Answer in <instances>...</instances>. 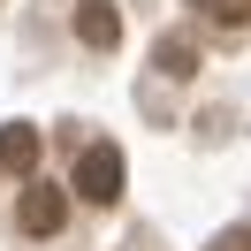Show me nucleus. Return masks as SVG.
Masks as SVG:
<instances>
[{
    "mask_svg": "<svg viewBox=\"0 0 251 251\" xmlns=\"http://www.w3.org/2000/svg\"><path fill=\"white\" fill-rule=\"evenodd\" d=\"M76 198H92V205H114V198H122V152H114V145H84Z\"/></svg>",
    "mask_w": 251,
    "mask_h": 251,
    "instance_id": "1",
    "label": "nucleus"
},
{
    "mask_svg": "<svg viewBox=\"0 0 251 251\" xmlns=\"http://www.w3.org/2000/svg\"><path fill=\"white\" fill-rule=\"evenodd\" d=\"M69 221V190L61 183H23V198H16V228L23 236H53Z\"/></svg>",
    "mask_w": 251,
    "mask_h": 251,
    "instance_id": "2",
    "label": "nucleus"
},
{
    "mask_svg": "<svg viewBox=\"0 0 251 251\" xmlns=\"http://www.w3.org/2000/svg\"><path fill=\"white\" fill-rule=\"evenodd\" d=\"M76 38L92 53H114V38H122V8L114 0H76Z\"/></svg>",
    "mask_w": 251,
    "mask_h": 251,
    "instance_id": "3",
    "label": "nucleus"
},
{
    "mask_svg": "<svg viewBox=\"0 0 251 251\" xmlns=\"http://www.w3.org/2000/svg\"><path fill=\"white\" fill-rule=\"evenodd\" d=\"M38 152H46V145H38L31 122H8V129H0V168H8V175H31Z\"/></svg>",
    "mask_w": 251,
    "mask_h": 251,
    "instance_id": "4",
    "label": "nucleus"
},
{
    "mask_svg": "<svg viewBox=\"0 0 251 251\" xmlns=\"http://www.w3.org/2000/svg\"><path fill=\"white\" fill-rule=\"evenodd\" d=\"M152 69H160V76H198V38L168 31V38L152 46Z\"/></svg>",
    "mask_w": 251,
    "mask_h": 251,
    "instance_id": "5",
    "label": "nucleus"
},
{
    "mask_svg": "<svg viewBox=\"0 0 251 251\" xmlns=\"http://www.w3.org/2000/svg\"><path fill=\"white\" fill-rule=\"evenodd\" d=\"M190 8H205V16L228 23V31H236V23H251V0H190Z\"/></svg>",
    "mask_w": 251,
    "mask_h": 251,
    "instance_id": "6",
    "label": "nucleus"
},
{
    "mask_svg": "<svg viewBox=\"0 0 251 251\" xmlns=\"http://www.w3.org/2000/svg\"><path fill=\"white\" fill-rule=\"evenodd\" d=\"M205 251H251V228H221V236H213Z\"/></svg>",
    "mask_w": 251,
    "mask_h": 251,
    "instance_id": "7",
    "label": "nucleus"
}]
</instances>
